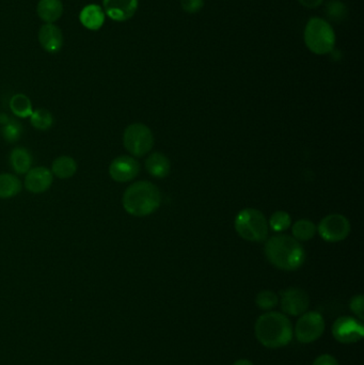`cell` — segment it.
Segmentation results:
<instances>
[{
	"label": "cell",
	"instance_id": "9a60e30c",
	"mask_svg": "<svg viewBox=\"0 0 364 365\" xmlns=\"http://www.w3.org/2000/svg\"><path fill=\"white\" fill-rule=\"evenodd\" d=\"M105 12L99 5H88L80 11L79 21L89 30H99L105 23Z\"/></svg>",
	"mask_w": 364,
	"mask_h": 365
},
{
	"label": "cell",
	"instance_id": "3957f363",
	"mask_svg": "<svg viewBox=\"0 0 364 365\" xmlns=\"http://www.w3.org/2000/svg\"><path fill=\"white\" fill-rule=\"evenodd\" d=\"M162 194L157 186L148 180L134 182L123 194L125 211L134 217H146L160 209Z\"/></svg>",
	"mask_w": 364,
	"mask_h": 365
},
{
	"label": "cell",
	"instance_id": "484cf974",
	"mask_svg": "<svg viewBox=\"0 0 364 365\" xmlns=\"http://www.w3.org/2000/svg\"><path fill=\"white\" fill-rule=\"evenodd\" d=\"M279 298L277 294L274 293L271 290H262L256 295V303L258 308L264 311H269L277 307Z\"/></svg>",
	"mask_w": 364,
	"mask_h": 365
},
{
	"label": "cell",
	"instance_id": "603a6c76",
	"mask_svg": "<svg viewBox=\"0 0 364 365\" xmlns=\"http://www.w3.org/2000/svg\"><path fill=\"white\" fill-rule=\"evenodd\" d=\"M31 125L39 131H47L54 124L52 113L46 109H37L30 115Z\"/></svg>",
	"mask_w": 364,
	"mask_h": 365
},
{
	"label": "cell",
	"instance_id": "4316f807",
	"mask_svg": "<svg viewBox=\"0 0 364 365\" xmlns=\"http://www.w3.org/2000/svg\"><path fill=\"white\" fill-rule=\"evenodd\" d=\"M21 133H23V127L19 122L15 121V120L10 119L7 124L3 125V129H1V135H3V139L10 143L17 142L21 138Z\"/></svg>",
	"mask_w": 364,
	"mask_h": 365
},
{
	"label": "cell",
	"instance_id": "7a4b0ae2",
	"mask_svg": "<svg viewBox=\"0 0 364 365\" xmlns=\"http://www.w3.org/2000/svg\"><path fill=\"white\" fill-rule=\"evenodd\" d=\"M254 331L258 342L270 349L287 346L294 337L291 321L279 312H268L260 316L254 326Z\"/></svg>",
	"mask_w": 364,
	"mask_h": 365
},
{
	"label": "cell",
	"instance_id": "ac0fdd59",
	"mask_svg": "<svg viewBox=\"0 0 364 365\" xmlns=\"http://www.w3.org/2000/svg\"><path fill=\"white\" fill-rule=\"evenodd\" d=\"M12 168L17 174H26L32 165V156L25 148H15L10 155Z\"/></svg>",
	"mask_w": 364,
	"mask_h": 365
},
{
	"label": "cell",
	"instance_id": "f1b7e54d",
	"mask_svg": "<svg viewBox=\"0 0 364 365\" xmlns=\"http://www.w3.org/2000/svg\"><path fill=\"white\" fill-rule=\"evenodd\" d=\"M182 9L189 15H195L202 10L204 0H181Z\"/></svg>",
	"mask_w": 364,
	"mask_h": 365
},
{
	"label": "cell",
	"instance_id": "d4e9b609",
	"mask_svg": "<svg viewBox=\"0 0 364 365\" xmlns=\"http://www.w3.org/2000/svg\"><path fill=\"white\" fill-rule=\"evenodd\" d=\"M347 8L338 0H332L326 5V15L330 21L340 23L347 17Z\"/></svg>",
	"mask_w": 364,
	"mask_h": 365
},
{
	"label": "cell",
	"instance_id": "7c38bea8",
	"mask_svg": "<svg viewBox=\"0 0 364 365\" xmlns=\"http://www.w3.org/2000/svg\"><path fill=\"white\" fill-rule=\"evenodd\" d=\"M105 15L115 21L132 19L138 9V0H103Z\"/></svg>",
	"mask_w": 364,
	"mask_h": 365
},
{
	"label": "cell",
	"instance_id": "30bf717a",
	"mask_svg": "<svg viewBox=\"0 0 364 365\" xmlns=\"http://www.w3.org/2000/svg\"><path fill=\"white\" fill-rule=\"evenodd\" d=\"M309 306L310 298L301 288H287L282 293L281 309L287 315H303L308 310Z\"/></svg>",
	"mask_w": 364,
	"mask_h": 365
},
{
	"label": "cell",
	"instance_id": "9c48e42d",
	"mask_svg": "<svg viewBox=\"0 0 364 365\" xmlns=\"http://www.w3.org/2000/svg\"><path fill=\"white\" fill-rule=\"evenodd\" d=\"M332 335L342 344L358 342L364 337L363 324L352 316H342L332 325Z\"/></svg>",
	"mask_w": 364,
	"mask_h": 365
},
{
	"label": "cell",
	"instance_id": "d6a6232c",
	"mask_svg": "<svg viewBox=\"0 0 364 365\" xmlns=\"http://www.w3.org/2000/svg\"><path fill=\"white\" fill-rule=\"evenodd\" d=\"M9 121H10V118L8 117V115H6V113H1V115H0V124H3V125L7 124L8 122Z\"/></svg>",
	"mask_w": 364,
	"mask_h": 365
},
{
	"label": "cell",
	"instance_id": "f546056e",
	"mask_svg": "<svg viewBox=\"0 0 364 365\" xmlns=\"http://www.w3.org/2000/svg\"><path fill=\"white\" fill-rule=\"evenodd\" d=\"M313 365H338V362L332 355H322L315 359Z\"/></svg>",
	"mask_w": 364,
	"mask_h": 365
},
{
	"label": "cell",
	"instance_id": "52a82bcc",
	"mask_svg": "<svg viewBox=\"0 0 364 365\" xmlns=\"http://www.w3.org/2000/svg\"><path fill=\"white\" fill-rule=\"evenodd\" d=\"M325 331V319L318 312H307L300 316L295 327V335L303 344L315 342Z\"/></svg>",
	"mask_w": 364,
	"mask_h": 365
},
{
	"label": "cell",
	"instance_id": "5bb4252c",
	"mask_svg": "<svg viewBox=\"0 0 364 365\" xmlns=\"http://www.w3.org/2000/svg\"><path fill=\"white\" fill-rule=\"evenodd\" d=\"M39 42L45 52L56 54L64 46V35L61 29L54 24H45L39 31Z\"/></svg>",
	"mask_w": 364,
	"mask_h": 365
},
{
	"label": "cell",
	"instance_id": "6da1fadb",
	"mask_svg": "<svg viewBox=\"0 0 364 365\" xmlns=\"http://www.w3.org/2000/svg\"><path fill=\"white\" fill-rule=\"evenodd\" d=\"M265 255L270 264L287 272L298 270L305 260V249L301 243L285 234L275 235L267 239Z\"/></svg>",
	"mask_w": 364,
	"mask_h": 365
},
{
	"label": "cell",
	"instance_id": "83f0119b",
	"mask_svg": "<svg viewBox=\"0 0 364 365\" xmlns=\"http://www.w3.org/2000/svg\"><path fill=\"white\" fill-rule=\"evenodd\" d=\"M350 310L352 313L357 316L360 321H363L364 319V299L363 296L357 295L354 296L350 300L349 303Z\"/></svg>",
	"mask_w": 364,
	"mask_h": 365
},
{
	"label": "cell",
	"instance_id": "7402d4cb",
	"mask_svg": "<svg viewBox=\"0 0 364 365\" xmlns=\"http://www.w3.org/2000/svg\"><path fill=\"white\" fill-rule=\"evenodd\" d=\"M316 231L317 227H315L314 223L312 221H307V219L296 221L294 223L293 229H291L294 238L298 241H310L314 237Z\"/></svg>",
	"mask_w": 364,
	"mask_h": 365
},
{
	"label": "cell",
	"instance_id": "4fadbf2b",
	"mask_svg": "<svg viewBox=\"0 0 364 365\" xmlns=\"http://www.w3.org/2000/svg\"><path fill=\"white\" fill-rule=\"evenodd\" d=\"M52 172L45 167H35L27 172L25 187L32 194H42L50 189L52 184Z\"/></svg>",
	"mask_w": 364,
	"mask_h": 365
},
{
	"label": "cell",
	"instance_id": "cb8c5ba5",
	"mask_svg": "<svg viewBox=\"0 0 364 365\" xmlns=\"http://www.w3.org/2000/svg\"><path fill=\"white\" fill-rule=\"evenodd\" d=\"M291 216L285 211H278L270 217L268 227L273 230L274 232H285L291 225Z\"/></svg>",
	"mask_w": 364,
	"mask_h": 365
},
{
	"label": "cell",
	"instance_id": "8fae6325",
	"mask_svg": "<svg viewBox=\"0 0 364 365\" xmlns=\"http://www.w3.org/2000/svg\"><path fill=\"white\" fill-rule=\"evenodd\" d=\"M140 172V164L134 157L119 156L113 160L109 167V174L117 182H126L134 180Z\"/></svg>",
	"mask_w": 364,
	"mask_h": 365
},
{
	"label": "cell",
	"instance_id": "ffe728a7",
	"mask_svg": "<svg viewBox=\"0 0 364 365\" xmlns=\"http://www.w3.org/2000/svg\"><path fill=\"white\" fill-rule=\"evenodd\" d=\"M21 191V182L13 174H0V199L15 197Z\"/></svg>",
	"mask_w": 364,
	"mask_h": 365
},
{
	"label": "cell",
	"instance_id": "2e32d148",
	"mask_svg": "<svg viewBox=\"0 0 364 365\" xmlns=\"http://www.w3.org/2000/svg\"><path fill=\"white\" fill-rule=\"evenodd\" d=\"M37 13L45 23L54 24L64 15V3L61 0H40Z\"/></svg>",
	"mask_w": 364,
	"mask_h": 365
},
{
	"label": "cell",
	"instance_id": "e0dca14e",
	"mask_svg": "<svg viewBox=\"0 0 364 365\" xmlns=\"http://www.w3.org/2000/svg\"><path fill=\"white\" fill-rule=\"evenodd\" d=\"M170 160L162 153H153L146 160V171L154 178H162L169 176Z\"/></svg>",
	"mask_w": 364,
	"mask_h": 365
},
{
	"label": "cell",
	"instance_id": "d6986e66",
	"mask_svg": "<svg viewBox=\"0 0 364 365\" xmlns=\"http://www.w3.org/2000/svg\"><path fill=\"white\" fill-rule=\"evenodd\" d=\"M77 171V162L70 156H60L52 162V172L59 178H70Z\"/></svg>",
	"mask_w": 364,
	"mask_h": 365
},
{
	"label": "cell",
	"instance_id": "1f68e13d",
	"mask_svg": "<svg viewBox=\"0 0 364 365\" xmlns=\"http://www.w3.org/2000/svg\"><path fill=\"white\" fill-rule=\"evenodd\" d=\"M233 365H254L251 361L247 360V359H240V360L236 361Z\"/></svg>",
	"mask_w": 364,
	"mask_h": 365
},
{
	"label": "cell",
	"instance_id": "4dcf8cb0",
	"mask_svg": "<svg viewBox=\"0 0 364 365\" xmlns=\"http://www.w3.org/2000/svg\"><path fill=\"white\" fill-rule=\"evenodd\" d=\"M301 6L308 9H316L322 5L324 0H298Z\"/></svg>",
	"mask_w": 364,
	"mask_h": 365
},
{
	"label": "cell",
	"instance_id": "5b68a950",
	"mask_svg": "<svg viewBox=\"0 0 364 365\" xmlns=\"http://www.w3.org/2000/svg\"><path fill=\"white\" fill-rule=\"evenodd\" d=\"M235 230L245 241L261 243L268 237L269 227L262 212L245 209L238 214L234 221Z\"/></svg>",
	"mask_w": 364,
	"mask_h": 365
},
{
	"label": "cell",
	"instance_id": "ba28073f",
	"mask_svg": "<svg viewBox=\"0 0 364 365\" xmlns=\"http://www.w3.org/2000/svg\"><path fill=\"white\" fill-rule=\"evenodd\" d=\"M317 232L325 241L338 243L349 235L350 223L345 216L332 214L323 218L317 227Z\"/></svg>",
	"mask_w": 364,
	"mask_h": 365
},
{
	"label": "cell",
	"instance_id": "8992f818",
	"mask_svg": "<svg viewBox=\"0 0 364 365\" xmlns=\"http://www.w3.org/2000/svg\"><path fill=\"white\" fill-rule=\"evenodd\" d=\"M123 144L129 154L135 157H144L152 150L154 136L152 131L142 123H133L125 129Z\"/></svg>",
	"mask_w": 364,
	"mask_h": 365
},
{
	"label": "cell",
	"instance_id": "44dd1931",
	"mask_svg": "<svg viewBox=\"0 0 364 365\" xmlns=\"http://www.w3.org/2000/svg\"><path fill=\"white\" fill-rule=\"evenodd\" d=\"M10 108H11L12 113L21 119L30 117L33 113L30 100L23 94H15L12 96Z\"/></svg>",
	"mask_w": 364,
	"mask_h": 365
},
{
	"label": "cell",
	"instance_id": "277c9868",
	"mask_svg": "<svg viewBox=\"0 0 364 365\" xmlns=\"http://www.w3.org/2000/svg\"><path fill=\"white\" fill-rule=\"evenodd\" d=\"M305 43L315 55H327L334 50L336 33L328 21L320 17H312L305 28Z\"/></svg>",
	"mask_w": 364,
	"mask_h": 365
}]
</instances>
